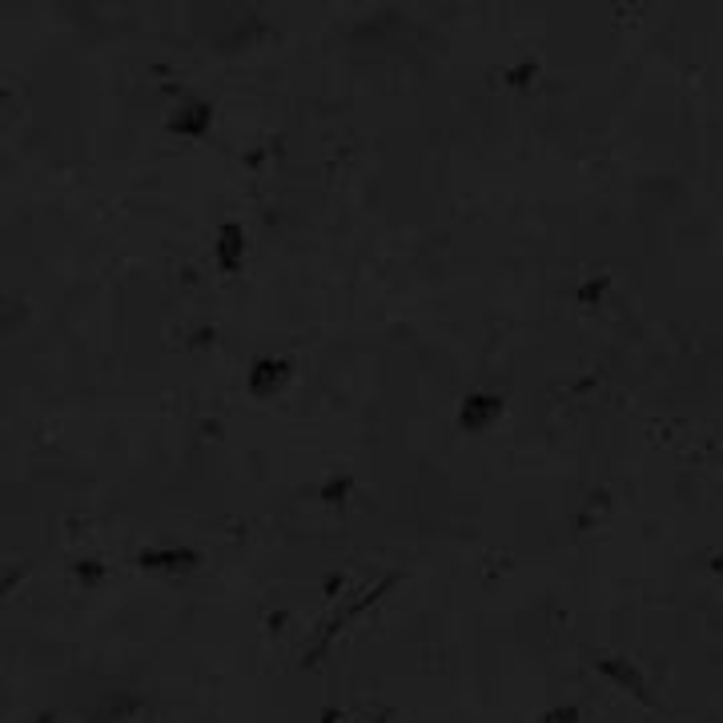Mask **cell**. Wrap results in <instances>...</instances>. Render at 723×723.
<instances>
[{
    "mask_svg": "<svg viewBox=\"0 0 723 723\" xmlns=\"http://www.w3.org/2000/svg\"><path fill=\"white\" fill-rule=\"evenodd\" d=\"M503 394L499 390H474L458 402V426L462 430H487L503 418Z\"/></svg>",
    "mask_w": 723,
    "mask_h": 723,
    "instance_id": "6da1fadb",
    "label": "cell"
},
{
    "mask_svg": "<svg viewBox=\"0 0 723 723\" xmlns=\"http://www.w3.org/2000/svg\"><path fill=\"white\" fill-rule=\"evenodd\" d=\"M543 723H579V711H575V707H555Z\"/></svg>",
    "mask_w": 723,
    "mask_h": 723,
    "instance_id": "5b68a950",
    "label": "cell"
},
{
    "mask_svg": "<svg viewBox=\"0 0 723 723\" xmlns=\"http://www.w3.org/2000/svg\"><path fill=\"white\" fill-rule=\"evenodd\" d=\"M290 378H294L290 358H282V354H266V358H258V362L250 366V394L270 398V394H278L282 386H290Z\"/></svg>",
    "mask_w": 723,
    "mask_h": 723,
    "instance_id": "7a4b0ae2",
    "label": "cell"
},
{
    "mask_svg": "<svg viewBox=\"0 0 723 723\" xmlns=\"http://www.w3.org/2000/svg\"><path fill=\"white\" fill-rule=\"evenodd\" d=\"M169 133H177V137H205L209 133V125H213V105L209 101H201V97H193V101H181L173 113H169Z\"/></svg>",
    "mask_w": 723,
    "mask_h": 723,
    "instance_id": "277c9868",
    "label": "cell"
},
{
    "mask_svg": "<svg viewBox=\"0 0 723 723\" xmlns=\"http://www.w3.org/2000/svg\"><path fill=\"white\" fill-rule=\"evenodd\" d=\"M213 258H217V270H221V274H237L241 266H246V229H241V221H225V225L217 229Z\"/></svg>",
    "mask_w": 723,
    "mask_h": 723,
    "instance_id": "3957f363",
    "label": "cell"
}]
</instances>
